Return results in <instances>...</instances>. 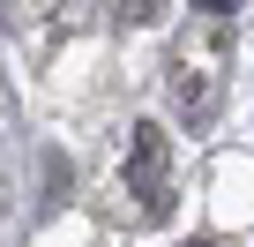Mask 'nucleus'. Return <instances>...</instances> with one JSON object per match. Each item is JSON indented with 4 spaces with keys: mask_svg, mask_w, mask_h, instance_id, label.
<instances>
[{
    "mask_svg": "<svg viewBox=\"0 0 254 247\" xmlns=\"http://www.w3.org/2000/svg\"><path fill=\"white\" fill-rule=\"evenodd\" d=\"M194 247H209V240H194Z\"/></svg>",
    "mask_w": 254,
    "mask_h": 247,
    "instance_id": "f03ea898",
    "label": "nucleus"
},
{
    "mask_svg": "<svg viewBox=\"0 0 254 247\" xmlns=\"http://www.w3.org/2000/svg\"><path fill=\"white\" fill-rule=\"evenodd\" d=\"M157 158H165V128H157V120H142V128H135V187L157 202Z\"/></svg>",
    "mask_w": 254,
    "mask_h": 247,
    "instance_id": "f257e3e1",
    "label": "nucleus"
}]
</instances>
